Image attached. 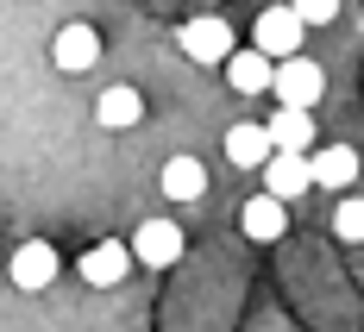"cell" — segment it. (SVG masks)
<instances>
[{
  "label": "cell",
  "mask_w": 364,
  "mask_h": 332,
  "mask_svg": "<svg viewBox=\"0 0 364 332\" xmlns=\"http://www.w3.org/2000/svg\"><path fill=\"white\" fill-rule=\"evenodd\" d=\"M321 88H327V75H321V63H308L301 50L283 57V63L270 70V94H277V107H314Z\"/></svg>",
  "instance_id": "cell-1"
},
{
  "label": "cell",
  "mask_w": 364,
  "mask_h": 332,
  "mask_svg": "<svg viewBox=\"0 0 364 332\" xmlns=\"http://www.w3.org/2000/svg\"><path fill=\"white\" fill-rule=\"evenodd\" d=\"M301 32H308V26H301V13H295V6H264V13H257L252 44L270 57V63H283V57L301 50Z\"/></svg>",
  "instance_id": "cell-2"
},
{
  "label": "cell",
  "mask_w": 364,
  "mask_h": 332,
  "mask_svg": "<svg viewBox=\"0 0 364 332\" xmlns=\"http://www.w3.org/2000/svg\"><path fill=\"white\" fill-rule=\"evenodd\" d=\"M182 57H188V63H226V57H232V26H226V19H214V13H201V19H188V26H182Z\"/></svg>",
  "instance_id": "cell-3"
},
{
  "label": "cell",
  "mask_w": 364,
  "mask_h": 332,
  "mask_svg": "<svg viewBox=\"0 0 364 332\" xmlns=\"http://www.w3.org/2000/svg\"><path fill=\"white\" fill-rule=\"evenodd\" d=\"M13 289H26V295H38V289H50L57 282V270H63V258H57V245H44V238H26L19 251H13Z\"/></svg>",
  "instance_id": "cell-4"
},
{
  "label": "cell",
  "mask_w": 364,
  "mask_h": 332,
  "mask_svg": "<svg viewBox=\"0 0 364 332\" xmlns=\"http://www.w3.org/2000/svg\"><path fill=\"white\" fill-rule=\"evenodd\" d=\"M132 258L145 263V270H170V263H182V226L145 220L139 232H132Z\"/></svg>",
  "instance_id": "cell-5"
},
{
  "label": "cell",
  "mask_w": 364,
  "mask_h": 332,
  "mask_svg": "<svg viewBox=\"0 0 364 332\" xmlns=\"http://www.w3.org/2000/svg\"><path fill=\"white\" fill-rule=\"evenodd\" d=\"M264 188H270L277 201H295V194H308V188H314L308 150H270V157H264Z\"/></svg>",
  "instance_id": "cell-6"
},
{
  "label": "cell",
  "mask_w": 364,
  "mask_h": 332,
  "mask_svg": "<svg viewBox=\"0 0 364 332\" xmlns=\"http://www.w3.org/2000/svg\"><path fill=\"white\" fill-rule=\"evenodd\" d=\"M50 63H57L63 75L95 70V63H101V32H95V26H82V19H75V26H63V32H57V44H50Z\"/></svg>",
  "instance_id": "cell-7"
},
{
  "label": "cell",
  "mask_w": 364,
  "mask_h": 332,
  "mask_svg": "<svg viewBox=\"0 0 364 332\" xmlns=\"http://www.w3.org/2000/svg\"><path fill=\"white\" fill-rule=\"evenodd\" d=\"M82 282L88 289H113V282H126V270H132V245H119V238H101L95 251H82Z\"/></svg>",
  "instance_id": "cell-8"
},
{
  "label": "cell",
  "mask_w": 364,
  "mask_h": 332,
  "mask_svg": "<svg viewBox=\"0 0 364 332\" xmlns=\"http://www.w3.org/2000/svg\"><path fill=\"white\" fill-rule=\"evenodd\" d=\"M95 119H101L107 132H126V126L145 119V94H139L132 82H113V88H101V101H95Z\"/></svg>",
  "instance_id": "cell-9"
},
{
  "label": "cell",
  "mask_w": 364,
  "mask_h": 332,
  "mask_svg": "<svg viewBox=\"0 0 364 332\" xmlns=\"http://www.w3.org/2000/svg\"><path fill=\"white\" fill-rule=\"evenodd\" d=\"M308 170H314V188H352L358 182V150L321 145V150H308Z\"/></svg>",
  "instance_id": "cell-10"
},
{
  "label": "cell",
  "mask_w": 364,
  "mask_h": 332,
  "mask_svg": "<svg viewBox=\"0 0 364 332\" xmlns=\"http://www.w3.org/2000/svg\"><path fill=\"white\" fill-rule=\"evenodd\" d=\"M245 232H252L257 245H277V238L289 232V201H277L270 188L252 194V201H245Z\"/></svg>",
  "instance_id": "cell-11"
},
{
  "label": "cell",
  "mask_w": 364,
  "mask_h": 332,
  "mask_svg": "<svg viewBox=\"0 0 364 332\" xmlns=\"http://www.w3.org/2000/svg\"><path fill=\"white\" fill-rule=\"evenodd\" d=\"M270 150L277 145H270V132H264L257 119H239V126L226 132V163H232V170H264Z\"/></svg>",
  "instance_id": "cell-12"
},
{
  "label": "cell",
  "mask_w": 364,
  "mask_h": 332,
  "mask_svg": "<svg viewBox=\"0 0 364 332\" xmlns=\"http://www.w3.org/2000/svg\"><path fill=\"white\" fill-rule=\"evenodd\" d=\"M264 132H270L277 150H314V113L308 107H277Z\"/></svg>",
  "instance_id": "cell-13"
},
{
  "label": "cell",
  "mask_w": 364,
  "mask_h": 332,
  "mask_svg": "<svg viewBox=\"0 0 364 332\" xmlns=\"http://www.w3.org/2000/svg\"><path fill=\"white\" fill-rule=\"evenodd\" d=\"M270 70H277V63H270V57H264V50H232V57H226V75H232V94H270Z\"/></svg>",
  "instance_id": "cell-14"
},
{
  "label": "cell",
  "mask_w": 364,
  "mask_h": 332,
  "mask_svg": "<svg viewBox=\"0 0 364 332\" xmlns=\"http://www.w3.org/2000/svg\"><path fill=\"white\" fill-rule=\"evenodd\" d=\"M164 194H170V201H201V194H208L201 157H170V163H164Z\"/></svg>",
  "instance_id": "cell-15"
},
{
  "label": "cell",
  "mask_w": 364,
  "mask_h": 332,
  "mask_svg": "<svg viewBox=\"0 0 364 332\" xmlns=\"http://www.w3.org/2000/svg\"><path fill=\"white\" fill-rule=\"evenodd\" d=\"M333 238L364 245V194H352V201H339V207H333Z\"/></svg>",
  "instance_id": "cell-16"
},
{
  "label": "cell",
  "mask_w": 364,
  "mask_h": 332,
  "mask_svg": "<svg viewBox=\"0 0 364 332\" xmlns=\"http://www.w3.org/2000/svg\"><path fill=\"white\" fill-rule=\"evenodd\" d=\"M295 13H301V26H333V13H339V0H289Z\"/></svg>",
  "instance_id": "cell-17"
},
{
  "label": "cell",
  "mask_w": 364,
  "mask_h": 332,
  "mask_svg": "<svg viewBox=\"0 0 364 332\" xmlns=\"http://www.w3.org/2000/svg\"><path fill=\"white\" fill-rule=\"evenodd\" d=\"M358 251H364V245H358Z\"/></svg>",
  "instance_id": "cell-18"
}]
</instances>
